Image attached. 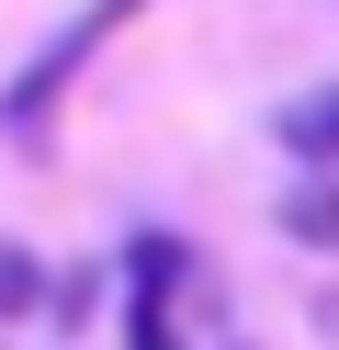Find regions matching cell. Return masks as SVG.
<instances>
[{
    "label": "cell",
    "instance_id": "1",
    "mask_svg": "<svg viewBox=\"0 0 339 350\" xmlns=\"http://www.w3.org/2000/svg\"><path fill=\"white\" fill-rule=\"evenodd\" d=\"M125 12H136V0H90L79 23H68V34H57V46H45V57H34V68H23V79H12V124H23V136H34V124H45V113H57V91H68V79H79V57H90V46H102V34H113V23H125Z\"/></svg>",
    "mask_w": 339,
    "mask_h": 350
},
{
    "label": "cell",
    "instance_id": "2",
    "mask_svg": "<svg viewBox=\"0 0 339 350\" xmlns=\"http://www.w3.org/2000/svg\"><path fill=\"white\" fill-rule=\"evenodd\" d=\"M283 147H294L305 170H339V79H328V91H294V102H283Z\"/></svg>",
    "mask_w": 339,
    "mask_h": 350
},
{
    "label": "cell",
    "instance_id": "3",
    "mask_svg": "<svg viewBox=\"0 0 339 350\" xmlns=\"http://www.w3.org/2000/svg\"><path fill=\"white\" fill-rule=\"evenodd\" d=\"M283 237L294 249H339V181H294L283 192Z\"/></svg>",
    "mask_w": 339,
    "mask_h": 350
},
{
    "label": "cell",
    "instance_id": "4",
    "mask_svg": "<svg viewBox=\"0 0 339 350\" xmlns=\"http://www.w3.org/2000/svg\"><path fill=\"white\" fill-rule=\"evenodd\" d=\"M34 305H45V260L0 237V317H34Z\"/></svg>",
    "mask_w": 339,
    "mask_h": 350
}]
</instances>
